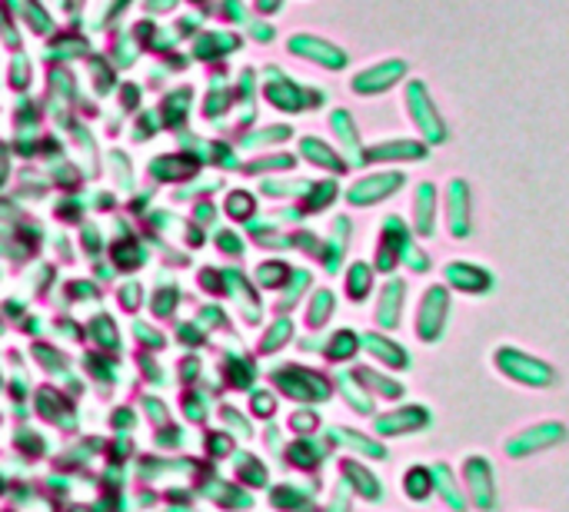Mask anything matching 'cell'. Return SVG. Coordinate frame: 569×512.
Segmentation results:
<instances>
[{
	"instance_id": "7c38bea8",
	"label": "cell",
	"mask_w": 569,
	"mask_h": 512,
	"mask_svg": "<svg viewBox=\"0 0 569 512\" xmlns=\"http://www.w3.org/2000/svg\"><path fill=\"white\" fill-rule=\"evenodd\" d=\"M353 377L360 380V386L380 403H403V396H407V386H403V380H397V373H387V370H380V367H357L353 370Z\"/></svg>"
},
{
	"instance_id": "d6986e66",
	"label": "cell",
	"mask_w": 569,
	"mask_h": 512,
	"mask_svg": "<svg viewBox=\"0 0 569 512\" xmlns=\"http://www.w3.org/2000/svg\"><path fill=\"white\" fill-rule=\"evenodd\" d=\"M413 230L420 237H433L437 233V190L430 183H423L417 190V207H413Z\"/></svg>"
},
{
	"instance_id": "5b68a950",
	"label": "cell",
	"mask_w": 569,
	"mask_h": 512,
	"mask_svg": "<svg viewBox=\"0 0 569 512\" xmlns=\"http://www.w3.org/2000/svg\"><path fill=\"white\" fill-rule=\"evenodd\" d=\"M450 290L433 283L423 290L420 297V307H417V317H413V330H417V340L420 343H440L447 337V323H450Z\"/></svg>"
},
{
	"instance_id": "cb8c5ba5",
	"label": "cell",
	"mask_w": 569,
	"mask_h": 512,
	"mask_svg": "<svg viewBox=\"0 0 569 512\" xmlns=\"http://www.w3.org/2000/svg\"><path fill=\"white\" fill-rule=\"evenodd\" d=\"M290 426L300 433V436H313L317 430H320V416L307 406V410H297L293 413V420H290Z\"/></svg>"
},
{
	"instance_id": "83f0119b",
	"label": "cell",
	"mask_w": 569,
	"mask_h": 512,
	"mask_svg": "<svg viewBox=\"0 0 569 512\" xmlns=\"http://www.w3.org/2000/svg\"><path fill=\"white\" fill-rule=\"evenodd\" d=\"M273 410H277L273 393H257V396H253V413H257V416L270 420V416H273Z\"/></svg>"
},
{
	"instance_id": "ba28073f",
	"label": "cell",
	"mask_w": 569,
	"mask_h": 512,
	"mask_svg": "<svg viewBox=\"0 0 569 512\" xmlns=\"http://www.w3.org/2000/svg\"><path fill=\"white\" fill-rule=\"evenodd\" d=\"M360 350L387 373H407L413 367V357L403 343H397L393 337L380 333H360Z\"/></svg>"
},
{
	"instance_id": "484cf974",
	"label": "cell",
	"mask_w": 569,
	"mask_h": 512,
	"mask_svg": "<svg viewBox=\"0 0 569 512\" xmlns=\"http://www.w3.org/2000/svg\"><path fill=\"white\" fill-rule=\"evenodd\" d=\"M290 337H293V327H290L287 320H280V323H277V327L267 333V340H263V350H267V353H273V350H280V347H283Z\"/></svg>"
},
{
	"instance_id": "ac0fdd59",
	"label": "cell",
	"mask_w": 569,
	"mask_h": 512,
	"mask_svg": "<svg viewBox=\"0 0 569 512\" xmlns=\"http://www.w3.org/2000/svg\"><path fill=\"white\" fill-rule=\"evenodd\" d=\"M447 227L457 240L470 237V190L463 183H453L447 193Z\"/></svg>"
},
{
	"instance_id": "7402d4cb",
	"label": "cell",
	"mask_w": 569,
	"mask_h": 512,
	"mask_svg": "<svg viewBox=\"0 0 569 512\" xmlns=\"http://www.w3.org/2000/svg\"><path fill=\"white\" fill-rule=\"evenodd\" d=\"M370 290H373V267H367V263H353L350 267V273H347V293H350V300H367L370 297Z\"/></svg>"
},
{
	"instance_id": "9a60e30c",
	"label": "cell",
	"mask_w": 569,
	"mask_h": 512,
	"mask_svg": "<svg viewBox=\"0 0 569 512\" xmlns=\"http://www.w3.org/2000/svg\"><path fill=\"white\" fill-rule=\"evenodd\" d=\"M327 456H330V443L313 440V436H300L297 443L287 446V463H290L293 470H303V473L320 470Z\"/></svg>"
},
{
	"instance_id": "8fae6325",
	"label": "cell",
	"mask_w": 569,
	"mask_h": 512,
	"mask_svg": "<svg viewBox=\"0 0 569 512\" xmlns=\"http://www.w3.org/2000/svg\"><path fill=\"white\" fill-rule=\"evenodd\" d=\"M430 470H433V500H440L447 512H470L460 470H453L450 463H433Z\"/></svg>"
},
{
	"instance_id": "d4e9b609",
	"label": "cell",
	"mask_w": 569,
	"mask_h": 512,
	"mask_svg": "<svg viewBox=\"0 0 569 512\" xmlns=\"http://www.w3.org/2000/svg\"><path fill=\"white\" fill-rule=\"evenodd\" d=\"M237 463L243 466V480H247L250 486H267V470H263V463H260V460H253V456H240Z\"/></svg>"
},
{
	"instance_id": "603a6c76",
	"label": "cell",
	"mask_w": 569,
	"mask_h": 512,
	"mask_svg": "<svg viewBox=\"0 0 569 512\" xmlns=\"http://www.w3.org/2000/svg\"><path fill=\"white\" fill-rule=\"evenodd\" d=\"M333 310H337V297H333L330 290H320V293L313 297V303H310V313H307L310 327H323V323L333 317Z\"/></svg>"
},
{
	"instance_id": "e0dca14e",
	"label": "cell",
	"mask_w": 569,
	"mask_h": 512,
	"mask_svg": "<svg viewBox=\"0 0 569 512\" xmlns=\"http://www.w3.org/2000/svg\"><path fill=\"white\" fill-rule=\"evenodd\" d=\"M400 183H403V180H400L397 173L367 177V180H360V183L350 190V203H357V207H373V203H380L383 197H390Z\"/></svg>"
},
{
	"instance_id": "4316f807",
	"label": "cell",
	"mask_w": 569,
	"mask_h": 512,
	"mask_svg": "<svg viewBox=\"0 0 569 512\" xmlns=\"http://www.w3.org/2000/svg\"><path fill=\"white\" fill-rule=\"evenodd\" d=\"M323 512H353V493L347 490V483H343V480L337 483V490H333V500L327 503V510Z\"/></svg>"
},
{
	"instance_id": "52a82bcc",
	"label": "cell",
	"mask_w": 569,
	"mask_h": 512,
	"mask_svg": "<svg viewBox=\"0 0 569 512\" xmlns=\"http://www.w3.org/2000/svg\"><path fill=\"white\" fill-rule=\"evenodd\" d=\"M327 443H330V450L333 446L337 450H347V453H353L363 463H387L390 460V450H387L383 440H377L373 433H360L353 426H333V430H327Z\"/></svg>"
},
{
	"instance_id": "ffe728a7",
	"label": "cell",
	"mask_w": 569,
	"mask_h": 512,
	"mask_svg": "<svg viewBox=\"0 0 569 512\" xmlns=\"http://www.w3.org/2000/svg\"><path fill=\"white\" fill-rule=\"evenodd\" d=\"M313 493H317V486H293V483H287V486H277V490H273L270 503H273L277 510L310 512V506H313Z\"/></svg>"
},
{
	"instance_id": "3957f363",
	"label": "cell",
	"mask_w": 569,
	"mask_h": 512,
	"mask_svg": "<svg viewBox=\"0 0 569 512\" xmlns=\"http://www.w3.org/2000/svg\"><path fill=\"white\" fill-rule=\"evenodd\" d=\"M563 443H569V426L563 420H537V423L517 430L513 436H507L503 453H507V460H533L540 453L560 450Z\"/></svg>"
},
{
	"instance_id": "6da1fadb",
	"label": "cell",
	"mask_w": 569,
	"mask_h": 512,
	"mask_svg": "<svg viewBox=\"0 0 569 512\" xmlns=\"http://www.w3.org/2000/svg\"><path fill=\"white\" fill-rule=\"evenodd\" d=\"M493 370L510 380L513 386L533 390V393H550L560 383V373L553 363H547L543 357H533L520 347H500L493 353Z\"/></svg>"
},
{
	"instance_id": "30bf717a",
	"label": "cell",
	"mask_w": 569,
	"mask_h": 512,
	"mask_svg": "<svg viewBox=\"0 0 569 512\" xmlns=\"http://www.w3.org/2000/svg\"><path fill=\"white\" fill-rule=\"evenodd\" d=\"M443 280L450 290L467 293V297H487L497 287V277L490 270H483L480 263H467V260H453L443 270Z\"/></svg>"
},
{
	"instance_id": "4fadbf2b",
	"label": "cell",
	"mask_w": 569,
	"mask_h": 512,
	"mask_svg": "<svg viewBox=\"0 0 569 512\" xmlns=\"http://www.w3.org/2000/svg\"><path fill=\"white\" fill-rule=\"evenodd\" d=\"M403 307H407V283H403V280H390V283L380 290V300H377V327H380L383 333L400 330V323H403Z\"/></svg>"
},
{
	"instance_id": "9c48e42d",
	"label": "cell",
	"mask_w": 569,
	"mask_h": 512,
	"mask_svg": "<svg viewBox=\"0 0 569 512\" xmlns=\"http://www.w3.org/2000/svg\"><path fill=\"white\" fill-rule=\"evenodd\" d=\"M340 480L347 483V490H350L357 500H363V503H370V506H377V503L387 500V483L377 476V470H370V463H363V460H357V456H350V460L340 463Z\"/></svg>"
},
{
	"instance_id": "5bb4252c",
	"label": "cell",
	"mask_w": 569,
	"mask_h": 512,
	"mask_svg": "<svg viewBox=\"0 0 569 512\" xmlns=\"http://www.w3.org/2000/svg\"><path fill=\"white\" fill-rule=\"evenodd\" d=\"M333 393L347 403V410L350 413H357V416H377V400L360 386V380L353 377V370L350 373H337V380H333Z\"/></svg>"
},
{
	"instance_id": "7a4b0ae2",
	"label": "cell",
	"mask_w": 569,
	"mask_h": 512,
	"mask_svg": "<svg viewBox=\"0 0 569 512\" xmlns=\"http://www.w3.org/2000/svg\"><path fill=\"white\" fill-rule=\"evenodd\" d=\"M460 480L467 490V503L473 512L500 510V483H497V466L483 453H470L460 463Z\"/></svg>"
},
{
	"instance_id": "44dd1931",
	"label": "cell",
	"mask_w": 569,
	"mask_h": 512,
	"mask_svg": "<svg viewBox=\"0 0 569 512\" xmlns=\"http://www.w3.org/2000/svg\"><path fill=\"white\" fill-rule=\"evenodd\" d=\"M323 353H327V360L337 363V367L357 360V353H360V333H353V330H337V333L330 337V343L323 347Z\"/></svg>"
},
{
	"instance_id": "2e32d148",
	"label": "cell",
	"mask_w": 569,
	"mask_h": 512,
	"mask_svg": "<svg viewBox=\"0 0 569 512\" xmlns=\"http://www.w3.org/2000/svg\"><path fill=\"white\" fill-rule=\"evenodd\" d=\"M400 490L403 496L413 503V506H427L433 500V470L427 463H413L403 470V480H400Z\"/></svg>"
},
{
	"instance_id": "8992f818",
	"label": "cell",
	"mask_w": 569,
	"mask_h": 512,
	"mask_svg": "<svg viewBox=\"0 0 569 512\" xmlns=\"http://www.w3.org/2000/svg\"><path fill=\"white\" fill-rule=\"evenodd\" d=\"M273 383L283 390V396L307 403V406L327 403L333 396V383L327 377H320L317 370H307V367H283L273 373Z\"/></svg>"
},
{
	"instance_id": "277c9868",
	"label": "cell",
	"mask_w": 569,
	"mask_h": 512,
	"mask_svg": "<svg viewBox=\"0 0 569 512\" xmlns=\"http://www.w3.org/2000/svg\"><path fill=\"white\" fill-rule=\"evenodd\" d=\"M370 423H373V436L390 443V440L427 433L433 426V410L427 403H393L390 410L370 416Z\"/></svg>"
}]
</instances>
